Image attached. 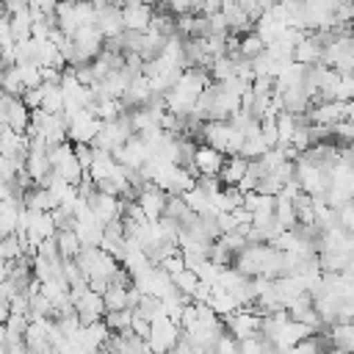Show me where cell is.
<instances>
[{
    "instance_id": "obj_1",
    "label": "cell",
    "mask_w": 354,
    "mask_h": 354,
    "mask_svg": "<svg viewBox=\"0 0 354 354\" xmlns=\"http://www.w3.org/2000/svg\"><path fill=\"white\" fill-rule=\"evenodd\" d=\"M75 260H77V266L83 268V274H86V279H88V288H94V290H100V293L111 285L113 274H116L119 266H122L119 257L111 254V252H105L102 246H83Z\"/></svg>"
},
{
    "instance_id": "obj_2",
    "label": "cell",
    "mask_w": 354,
    "mask_h": 354,
    "mask_svg": "<svg viewBox=\"0 0 354 354\" xmlns=\"http://www.w3.org/2000/svg\"><path fill=\"white\" fill-rule=\"evenodd\" d=\"M199 138L205 144L221 149L224 155H232V152H241L246 133L238 124H232L230 119H207L202 124V130H199Z\"/></svg>"
},
{
    "instance_id": "obj_3",
    "label": "cell",
    "mask_w": 354,
    "mask_h": 354,
    "mask_svg": "<svg viewBox=\"0 0 354 354\" xmlns=\"http://www.w3.org/2000/svg\"><path fill=\"white\" fill-rule=\"evenodd\" d=\"M293 180L310 196H326V191H329V169L310 160L307 155H299L293 160Z\"/></svg>"
},
{
    "instance_id": "obj_4",
    "label": "cell",
    "mask_w": 354,
    "mask_h": 354,
    "mask_svg": "<svg viewBox=\"0 0 354 354\" xmlns=\"http://www.w3.org/2000/svg\"><path fill=\"white\" fill-rule=\"evenodd\" d=\"M94 11L97 8H94L91 0H58V6H55V25L64 33L75 36L77 28L94 22Z\"/></svg>"
},
{
    "instance_id": "obj_5",
    "label": "cell",
    "mask_w": 354,
    "mask_h": 354,
    "mask_svg": "<svg viewBox=\"0 0 354 354\" xmlns=\"http://www.w3.org/2000/svg\"><path fill=\"white\" fill-rule=\"evenodd\" d=\"M133 133H136V130H133V122H130V111H124V113H119L116 119L102 122V127H100V133H97V138H94L91 144H94L97 149L113 152V149H119Z\"/></svg>"
},
{
    "instance_id": "obj_6",
    "label": "cell",
    "mask_w": 354,
    "mask_h": 354,
    "mask_svg": "<svg viewBox=\"0 0 354 354\" xmlns=\"http://www.w3.org/2000/svg\"><path fill=\"white\" fill-rule=\"evenodd\" d=\"M133 285H136L141 293H152V296H163V293H169V290L174 288L171 274L163 271L158 263H147L144 268H138V271L133 274Z\"/></svg>"
},
{
    "instance_id": "obj_7",
    "label": "cell",
    "mask_w": 354,
    "mask_h": 354,
    "mask_svg": "<svg viewBox=\"0 0 354 354\" xmlns=\"http://www.w3.org/2000/svg\"><path fill=\"white\" fill-rule=\"evenodd\" d=\"M66 122H69V141L72 144H91L102 127V119L91 108H83V111L66 116Z\"/></svg>"
},
{
    "instance_id": "obj_8",
    "label": "cell",
    "mask_w": 354,
    "mask_h": 354,
    "mask_svg": "<svg viewBox=\"0 0 354 354\" xmlns=\"http://www.w3.org/2000/svg\"><path fill=\"white\" fill-rule=\"evenodd\" d=\"M307 122L318 124V127H326L332 130V124H337L340 119H346V102L343 100H315L310 108H307Z\"/></svg>"
},
{
    "instance_id": "obj_9",
    "label": "cell",
    "mask_w": 354,
    "mask_h": 354,
    "mask_svg": "<svg viewBox=\"0 0 354 354\" xmlns=\"http://www.w3.org/2000/svg\"><path fill=\"white\" fill-rule=\"evenodd\" d=\"M180 332H183V326L174 318H169V315L155 318L152 321V329H149V337H147L149 340V348L152 351H169V348H174Z\"/></svg>"
},
{
    "instance_id": "obj_10",
    "label": "cell",
    "mask_w": 354,
    "mask_h": 354,
    "mask_svg": "<svg viewBox=\"0 0 354 354\" xmlns=\"http://www.w3.org/2000/svg\"><path fill=\"white\" fill-rule=\"evenodd\" d=\"M224 152L221 149H216V147H210V144H205V141H199L196 144V152H194V160H191V171L199 177V174H205V177H218V171H221V166H224Z\"/></svg>"
},
{
    "instance_id": "obj_11",
    "label": "cell",
    "mask_w": 354,
    "mask_h": 354,
    "mask_svg": "<svg viewBox=\"0 0 354 354\" xmlns=\"http://www.w3.org/2000/svg\"><path fill=\"white\" fill-rule=\"evenodd\" d=\"M88 205H91L94 216H97L102 224L116 221V218H122V213H124V196H116V194H108V191H100V188L88 196Z\"/></svg>"
},
{
    "instance_id": "obj_12",
    "label": "cell",
    "mask_w": 354,
    "mask_h": 354,
    "mask_svg": "<svg viewBox=\"0 0 354 354\" xmlns=\"http://www.w3.org/2000/svg\"><path fill=\"white\" fill-rule=\"evenodd\" d=\"M136 202L144 207L147 218H149V221H155V218H160V216L166 213L169 194H166L163 188H158L155 183H144V188H138V191H136Z\"/></svg>"
},
{
    "instance_id": "obj_13",
    "label": "cell",
    "mask_w": 354,
    "mask_h": 354,
    "mask_svg": "<svg viewBox=\"0 0 354 354\" xmlns=\"http://www.w3.org/2000/svg\"><path fill=\"white\" fill-rule=\"evenodd\" d=\"M152 14H155L152 3H144V0H124L122 3V19H124L127 30H149Z\"/></svg>"
},
{
    "instance_id": "obj_14",
    "label": "cell",
    "mask_w": 354,
    "mask_h": 354,
    "mask_svg": "<svg viewBox=\"0 0 354 354\" xmlns=\"http://www.w3.org/2000/svg\"><path fill=\"white\" fill-rule=\"evenodd\" d=\"M321 58H324V39L318 30H307L301 41L293 47V61L313 66V64H321Z\"/></svg>"
},
{
    "instance_id": "obj_15",
    "label": "cell",
    "mask_w": 354,
    "mask_h": 354,
    "mask_svg": "<svg viewBox=\"0 0 354 354\" xmlns=\"http://www.w3.org/2000/svg\"><path fill=\"white\" fill-rule=\"evenodd\" d=\"M94 25L102 30L105 39H113L124 30V19H122V6H100L94 11Z\"/></svg>"
},
{
    "instance_id": "obj_16",
    "label": "cell",
    "mask_w": 354,
    "mask_h": 354,
    "mask_svg": "<svg viewBox=\"0 0 354 354\" xmlns=\"http://www.w3.org/2000/svg\"><path fill=\"white\" fill-rule=\"evenodd\" d=\"M50 321L53 318H30L28 329H25V346L28 351H50Z\"/></svg>"
},
{
    "instance_id": "obj_17",
    "label": "cell",
    "mask_w": 354,
    "mask_h": 354,
    "mask_svg": "<svg viewBox=\"0 0 354 354\" xmlns=\"http://www.w3.org/2000/svg\"><path fill=\"white\" fill-rule=\"evenodd\" d=\"M246 166H249V158L241 155V152H232V155L224 158V166H221V171H218V180H221L224 185H238L241 177L246 174Z\"/></svg>"
},
{
    "instance_id": "obj_18",
    "label": "cell",
    "mask_w": 354,
    "mask_h": 354,
    "mask_svg": "<svg viewBox=\"0 0 354 354\" xmlns=\"http://www.w3.org/2000/svg\"><path fill=\"white\" fill-rule=\"evenodd\" d=\"M183 199H185V205L196 213V216H218V210L213 207V199H210V194L196 183L194 188H188L185 194H183Z\"/></svg>"
},
{
    "instance_id": "obj_19",
    "label": "cell",
    "mask_w": 354,
    "mask_h": 354,
    "mask_svg": "<svg viewBox=\"0 0 354 354\" xmlns=\"http://www.w3.org/2000/svg\"><path fill=\"white\" fill-rule=\"evenodd\" d=\"M3 122H6L8 127H14L17 133H25V130H28V124H30V108L22 102V97H11Z\"/></svg>"
},
{
    "instance_id": "obj_20",
    "label": "cell",
    "mask_w": 354,
    "mask_h": 354,
    "mask_svg": "<svg viewBox=\"0 0 354 354\" xmlns=\"http://www.w3.org/2000/svg\"><path fill=\"white\" fill-rule=\"evenodd\" d=\"M329 346L337 351H354V321H337L329 329Z\"/></svg>"
},
{
    "instance_id": "obj_21",
    "label": "cell",
    "mask_w": 354,
    "mask_h": 354,
    "mask_svg": "<svg viewBox=\"0 0 354 354\" xmlns=\"http://www.w3.org/2000/svg\"><path fill=\"white\" fill-rule=\"evenodd\" d=\"M102 299H105V313L108 310H124V307H130V285L111 282L102 290Z\"/></svg>"
},
{
    "instance_id": "obj_22",
    "label": "cell",
    "mask_w": 354,
    "mask_h": 354,
    "mask_svg": "<svg viewBox=\"0 0 354 354\" xmlns=\"http://www.w3.org/2000/svg\"><path fill=\"white\" fill-rule=\"evenodd\" d=\"M22 199H25V207H30V210H53L55 207V199L44 185H30L22 194Z\"/></svg>"
},
{
    "instance_id": "obj_23",
    "label": "cell",
    "mask_w": 354,
    "mask_h": 354,
    "mask_svg": "<svg viewBox=\"0 0 354 354\" xmlns=\"http://www.w3.org/2000/svg\"><path fill=\"white\" fill-rule=\"evenodd\" d=\"M138 315H144L149 324L155 321V318H160V315H166V307H163V299L160 296H152V293H141V299H138V304L133 307Z\"/></svg>"
},
{
    "instance_id": "obj_24",
    "label": "cell",
    "mask_w": 354,
    "mask_h": 354,
    "mask_svg": "<svg viewBox=\"0 0 354 354\" xmlns=\"http://www.w3.org/2000/svg\"><path fill=\"white\" fill-rule=\"evenodd\" d=\"M41 91H44V97H41V108L44 111H50V113H64V88H61V83H41Z\"/></svg>"
},
{
    "instance_id": "obj_25",
    "label": "cell",
    "mask_w": 354,
    "mask_h": 354,
    "mask_svg": "<svg viewBox=\"0 0 354 354\" xmlns=\"http://www.w3.org/2000/svg\"><path fill=\"white\" fill-rule=\"evenodd\" d=\"M274 216H277V221H279L285 230H290V227H299V218H296V205H293V199H290V196H282V194H277Z\"/></svg>"
},
{
    "instance_id": "obj_26",
    "label": "cell",
    "mask_w": 354,
    "mask_h": 354,
    "mask_svg": "<svg viewBox=\"0 0 354 354\" xmlns=\"http://www.w3.org/2000/svg\"><path fill=\"white\" fill-rule=\"evenodd\" d=\"M55 243H58V252H61L64 260L77 257V252L83 249V243H80V238H77V232H75L72 227H69V230H58V232H55Z\"/></svg>"
},
{
    "instance_id": "obj_27",
    "label": "cell",
    "mask_w": 354,
    "mask_h": 354,
    "mask_svg": "<svg viewBox=\"0 0 354 354\" xmlns=\"http://www.w3.org/2000/svg\"><path fill=\"white\" fill-rule=\"evenodd\" d=\"M8 19H11V30H14V39H17V41L30 39V28H33V22H36L30 6L22 8V11H17V14H8Z\"/></svg>"
},
{
    "instance_id": "obj_28",
    "label": "cell",
    "mask_w": 354,
    "mask_h": 354,
    "mask_svg": "<svg viewBox=\"0 0 354 354\" xmlns=\"http://www.w3.org/2000/svg\"><path fill=\"white\" fill-rule=\"evenodd\" d=\"M0 88L8 91V94H14V97H22L25 83H22V77H19L17 64H6V66L0 69Z\"/></svg>"
},
{
    "instance_id": "obj_29",
    "label": "cell",
    "mask_w": 354,
    "mask_h": 354,
    "mask_svg": "<svg viewBox=\"0 0 354 354\" xmlns=\"http://www.w3.org/2000/svg\"><path fill=\"white\" fill-rule=\"evenodd\" d=\"M241 58H254V55H260L263 50H266V41H263V36L252 28V30H246L243 36H241Z\"/></svg>"
},
{
    "instance_id": "obj_30",
    "label": "cell",
    "mask_w": 354,
    "mask_h": 354,
    "mask_svg": "<svg viewBox=\"0 0 354 354\" xmlns=\"http://www.w3.org/2000/svg\"><path fill=\"white\" fill-rule=\"evenodd\" d=\"M271 147H268V141L263 138V133L260 130H254V133H249L246 138H243V147H241V155H246L249 160L252 158H260V155H266Z\"/></svg>"
},
{
    "instance_id": "obj_31",
    "label": "cell",
    "mask_w": 354,
    "mask_h": 354,
    "mask_svg": "<svg viewBox=\"0 0 354 354\" xmlns=\"http://www.w3.org/2000/svg\"><path fill=\"white\" fill-rule=\"evenodd\" d=\"M171 282H174V285L183 290V293H188V296L194 299V290L199 288V282H202V279H199V274H196L191 266H185L183 271H177V274L171 277Z\"/></svg>"
},
{
    "instance_id": "obj_32",
    "label": "cell",
    "mask_w": 354,
    "mask_h": 354,
    "mask_svg": "<svg viewBox=\"0 0 354 354\" xmlns=\"http://www.w3.org/2000/svg\"><path fill=\"white\" fill-rule=\"evenodd\" d=\"M102 318H105V324L111 326V332H124V329H130V324H133V310H130V307H124V310H108Z\"/></svg>"
},
{
    "instance_id": "obj_33",
    "label": "cell",
    "mask_w": 354,
    "mask_h": 354,
    "mask_svg": "<svg viewBox=\"0 0 354 354\" xmlns=\"http://www.w3.org/2000/svg\"><path fill=\"white\" fill-rule=\"evenodd\" d=\"M17 69H19V77H22V83H25V88L41 86V64H36V61H22V64H17Z\"/></svg>"
},
{
    "instance_id": "obj_34",
    "label": "cell",
    "mask_w": 354,
    "mask_h": 354,
    "mask_svg": "<svg viewBox=\"0 0 354 354\" xmlns=\"http://www.w3.org/2000/svg\"><path fill=\"white\" fill-rule=\"evenodd\" d=\"M329 133H332V138H337V141H340V144H346V147H348V144H354V122H351L348 116H346V119H340L337 124H332V130H329Z\"/></svg>"
},
{
    "instance_id": "obj_35",
    "label": "cell",
    "mask_w": 354,
    "mask_h": 354,
    "mask_svg": "<svg viewBox=\"0 0 354 354\" xmlns=\"http://www.w3.org/2000/svg\"><path fill=\"white\" fill-rule=\"evenodd\" d=\"M221 268H224V266H218V263H213V260L207 257V260H202V263H199L194 271L199 274V279H202V282H210V285H216V279H218Z\"/></svg>"
},
{
    "instance_id": "obj_36",
    "label": "cell",
    "mask_w": 354,
    "mask_h": 354,
    "mask_svg": "<svg viewBox=\"0 0 354 354\" xmlns=\"http://www.w3.org/2000/svg\"><path fill=\"white\" fill-rule=\"evenodd\" d=\"M158 266L174 277L177 271H183V268H185V257H183V252H177V254H169V257H163Z\"/></svg>"
},
{
    "instance_id": "obj_37",
    "label": "cell",
    "mask_w": 354,
    "mask_h": 354,
    "mask_svg": "<svg viewBox=\"0 0 354 354\" xmlns=\"http://www.w3.org/2000/svg\"><path fill=\"white\" fill-rule=\"evenodd\" d=\"M75 155H77L80 166H83V169H88V166L94 163V155H97V149H94V144H75Z\"/></svg>"
},
{
    "instance_id": "obj_38",
    "label": "cell",
    "mask_w": 354,
    "mask_h": 354,
    "mask_svg": "<svg viewBox=\"0 0 354 354\" xmlns=\"http://www.w3.org/2000/svg\"><path fill=\"white\" fill-rule=\"evenodd\" d=\"M216 351H227V354H235L238 351V337H232L227 329L218 335V340H216Z\"/></svg>"
},
{
    "instance_id": "obj_39",
    "label": "cell",
    "mask_w": 354,
    "mask_h": 354,
    "mask_svg": "<svg viewBox=\"0 0 354 354\" xmlns=\"http://www.w3.org/2000/svg\"><path fill=\"white\" fill-rule=\"evenodd\" d=\"M41 97H44L41 86H33V88H25V91H22V102H25L28 108H41Z\"/></svg>"
},
{
    "instance_id": "obj_40",
    "label": "cell",
    "mask_w": 354,
    "mask_h": 354,
    "mask_svg": "<svg viewBox=\"0 0 354 354\" xmlns=\"http://www.w3.org/2000/svg\"><path fill=\"white\" fill-rule=\"evenodd\" d=\"M0 44H3V50L17 44L14 30H11V19H8V17H3V19H0Z\"/></svg>"
},
{
    "instance_id": "obj_41",
    "label": "cell",
    "mask_w": 354,
    "mask_h": 354,
    "mask_svg": "<svg viewBox=\"0 0 354 354\" xmlns=\"http://www.w3.org/2000/svg\"><path fill=\"white\" fill-rule=\"evenodd\" d=\"M130 329H133L136 335H141V337H149V329H152V324H149L144 315H138V313L133 310V324H130Z\"/></svg>"
},
{
    "instance_id": "obj_42",
    "label": "cell",
    "mask_w": 354,
    "mask_h": 354,
    "mask_svg": "<svg viewBox=\"0 0 354 354\" xmlns=\"http://www.w3.org/2000/svg\"><path fill=\"white\" fill-rule=\"evenodd\" d=\"M221 8V0H194V11L199 14H213Z\"/></svg>"
},
{
    "instance_id": "obj_43",
    "label": "cell",
    "mask_w": 354,
    "mask_h": 354,
    "mask_svg": "<svg viewBox=\"0 0 354 354\" xmlns=\"http://www.w3.org/2000/svg\"><path fill=\"white\" fill-rule=\"evenodd\" d=\"M61 75L64 69L58 66H41V83H61Z\"/></svg>"
},
{
    "instance_id": "obj_44",
    "label": "cell",
    "mask_w": 354,
    "mask_h": 354,
    "mask_svg": "<svg viewBox=\"0 0 354 354\" xmlns=\"http://www.w3.org/2000/svg\"><path fill=\"white\" fill-rule=\"evenodd\" d=\"M169 11H174L177 17H180V14H188V11H194V0H171Z\"/></svg>"
},
{
    "instance_id": "obj_45",
    "label": "cell",
    "mask_w": 354,
    "mask_h": 354,
    "mask_svg": "<svg viewBox=\"0 0 354 354\" xmlns=\"http://www.w3.org/2000/svg\"><path fill=\"white\" fill-rule=\"evenodd\" d=\"M28 3H30V0H3V6H6L8 14H17V11L28 8Z\"/></svg>"
},
{
    "instance_id": "obj_46",
    "label": "cell",
    "mask_w": 354,
    "mask_h": 354,
    "mask_svg": "<svg viewBox=\"0 0 354 354\" xmlns=\"http://www.w3.org/2000/svg\"><path fill=\"white\" fill-rule=\"evenodd\" d=\"M11 315V301L8 299H0V324H6Z\"/></svg>"
},
{
    "instance_id": "obj_47",
    "label": "cell",
    "mask_w": 354,
    "mask_h": 354,
    "mask_svg": "<svg viewBox=\"0 0 354 354\" xmlns=\"http://www.w3.org/2000/svg\"><path fill=\"white\" fill-rule=\"evenodd\" d=\"M346 116H348V119L354 122V97H351V100L346 102Z\"/></svg>"
},
{
    "instance_id": "obj_48",
    "label": "cell",
    "mask_w": 354,
    "mask_h": 354,
    "mask_svg": "<svg viewBox=\"0 0 354 354\" xmlns=\"http://www.w3.org/2000/svg\"><path fill=\"white\" fill-rule=\"evenodd\" d=\"M0 351H6V324H0Z\"/></svg>"
},
{
    "instance_id": "obj_49",
    "label": "cell",
    "mask_w": 354,
    "mask_h": 354,
    "mask_svg": "<svg viewBox=\"0 0 354 354\" xmlns=\"http://www.w3.org/2000/svg\"><path fill=\"white\" fill-rule=\"evenodd\" d=\"M3 17H8V11H6V6L0 3V19H3Z\"/></svg>"
},
{
    "instance_id": "obj_50",
    "label": "cell",
    "mask_w": 354,
    "mask_h": 354,
    "mask_svg": "<svg viewBox=\"0 0 354 354\" xmlns=\"http://www.w3.org/2000/svg\"><path fill=\"white\" fill-rule=\"evenodd\" d=\"M3 124H6V122H3V119H0V127H3Z\"/></svg>"
},
{
    "instance_id": "obj_51",
    "label": "cell",
    "mask_w": 354,
    "mask_h": 354,
    "mask_svg": "<svg viewBox=\"0 0 354 354\" xmlns=\"http://www.w3.org/2000/svg\"><path fill=\"white\" fill-rule=\"evenodd\" d=\"M351 28H354V22H351Z\"/></svg>"
},
{
    "instance_id": "obj_52",
    "label": "cell",
    "mask_w": 354,
    "mask_h": 354,
    "mask_svg": "<svg viewBox=\"0 0 354 354\" xmlns=\"http://www.w3.org/2000/svg\"><path fill=\"white\" fill-rule=\"evenodd\" d=\"M0 3H3V0H0Z\"/></svg>"
}]
</instances>
